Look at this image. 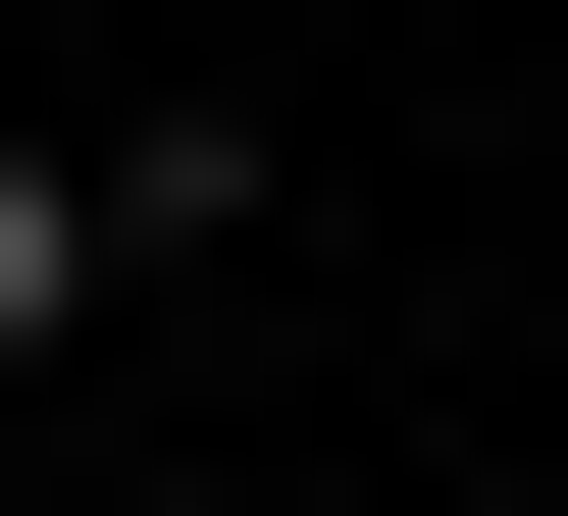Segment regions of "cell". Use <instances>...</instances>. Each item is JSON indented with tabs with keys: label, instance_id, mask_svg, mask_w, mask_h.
Here are the masks:
<instances>
[{
	"label": "cell",
	"instance_id": "1",
	"mask_svg": "<svg viewBox=\"0 0 568 516\" xmlns=\"http://www.w3.org/2000/svg\"><path fill=\"white\" fill-rule=\"evenodd\" d=\"M104 259H155V206H104V103H0V362H52Z\"/></svg>",
	"mask_w": 568,
	"mask_h": 516
}]
</instances>
